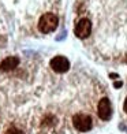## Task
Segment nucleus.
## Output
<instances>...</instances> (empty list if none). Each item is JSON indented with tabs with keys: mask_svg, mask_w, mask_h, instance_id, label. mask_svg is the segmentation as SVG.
I'll return each instance as SVG.
<instances>
[{
	"mask_svg": "<svg viewBox=\"0 0 127 134\" xmlns=\"http://www.w3.org/2000/svg\"><path fill=\"white\" fill-rule=\"evenodd\" d=\"M72 125L74 127L78 130V131H89L93 126V120H92V116L88 114H75L72 116Z\"/></svg>",
	"mask_w": 127,
	"mask_h": 134,
	"instance_id": "f03ea898",
	"label": "nucleus"
},
{
	"mask_svg": "<svg viewBox=\"0 0 127 134\" xmlns=\"http://www.w3.org/2000/svg\"><path fill=\"white\" fill-rule=\"evenodd\" d=\"M18 64H19V58L18 56H8L0 63V70L10 71V70H14L15 67H18Z\"/></svg>",
	"mask_w": 127,
	"mask_h": 134,
	"instance_id": "423d86ee",
	"label": "nucleus"
},
{
	"mask_svg": "<svg viewBox=\"0 0 127 134\" xmlns=\"http://www.w3.org/2000/svg\"><path fill=\"white\" fill-rule=\"evenodd\" d=\"M5 134H23V131L16 129V127H10V129L5 131Z\"/></svg>",
	"mask_w": 127,
	"mask_h": 134,
	"instance_id": "0eeeda50",
	"label": "nucleus"
},
{
	"mask_svg": "<svg viewBox=\"0 0 127 134\" xmlns=\"http://www.w3.org/2000/svg\"><path fill=\"white\" fill-rule=\"evenodd\" d=\"M119 86H122V82H115V88H119Z\"/></svg>",
	"mask_w": 127,
	"mask_h": 134,
	"instance_id": "1a4fd4ad",
	"label": "nucleus"
},
{
	"mask_svg": "<svg viewBox=\"0 0 127 134\" xmlns=\"http://www.w3.org/2000/svg\"><path fill=\"white\" fill-rule=\"evenodd\" d=\"M59 23V18L52 14V13H47L44 15H41V18L38 19V30L41 33H52L55 32Z\"/></svg>",
	"mask_w": 127,
	"mask_h": 134,
	"instance_id": "f257e3e1",
	"label": "nucleus"
},
{
	"mask_svg": "<svg viewBox=\"0 0 127 134\" xmlns=\"http://www.w3.org/2000/svg\"><path fill=\"white\" fill-rule=\"evenodd\" d=\"M97 115L99 118L102 120H109L112 116V107H111V101L107 97H102L99 101L97 105Z\"/></svg>",
	"mask_w": 127,
	"mask_h": 134,
	"instance_id": "20e7f679",
	"label": "nucleus"
},
{
	"mask_svg": "<svg viewBox=\"0 0 127 134\" xmlns=\"http://www.w3.org/2000/svg\"><path fill=\"white\" fill-rule=\"evenodd\" d=\"M126 62H127V58H126Z\"/></svg>",
	"mask_w": 127,
	"mask_h": 134,
	"instance_id": "9d476101",
	"label": "nucleus"
},
{
	"mask_svg": "<svg viewBox=\"0 0 127 134\" xmlns=\"http://www.w3.org/2000/svg\"><path fill=\"white\" fill-rule=\"evenodd\" d=\"M123 111L127 114V97H126V100H124V104H123Z\"/></svg>",
	"mask_w": 127,
	"mask_h": 134,
	"instance_id": "6e6552de",
	"label": "nucleus"
},
{
	"mask_svg": "<svg viewBox=\"0 0 127 134\" xmlns=\"http://www.w3.org/2000/svg\"><path fill=\"white\" fill-rule=\"evenodd\" d=\"M49 66H51V69L55 71V72L63 74V72L68 71V69H70V62H68V59L64 58V56H55V58L51 59Z\"/></svg>",
	"mask_w": 127,
	"mask_h": 134,
	"instance_id": "39448f33",
	"label": "nucleus"
},
{
	"mask_svg": "<svg viewBox=\"0 0 127 134\" xmlns=\"http://www.w3.org/2000/svg\"><path fill=\"white\" fill-rule=\"evenodd\" d=\"M90 33H92V22L88 18H82L77 22V25L74 27V34L78 38H88Z\"/></svg>",
	"mask_w": 127,
	"mask_h": 134,
	"instance_id": "7ed1b4c3",
	"label": "nucleus"
}]
</instances>
